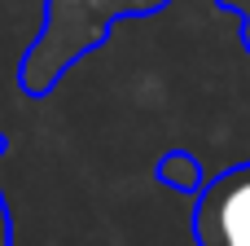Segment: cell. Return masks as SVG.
<instances>
[{
  "label": "cell",
  "instance_id": "1",
  "mask_svg": "<svg viewBox=\"0 0 250 246\" xmlns=\"http://www.w3.org/2000/svg\"><path fill=\"white\" fill-rule=\"evenodd\" d=\"M171 0H44L40 35L18 62V88L26 97H48L75 62L105 44L110 26L123 18H149Z\"/></svg>",
  "mask_w": 250,
  "mask_h": 246
},
{
  "label": "cell",
  "instance_id": "3",
  "mask_svg": "<svg viewBox=\"0 0 250 246\" xmlns=\"http://www.w3.org/2000/svg\"><path fill=\"white\" fill-rule=\"evenodd\" d=\"M154 176H158V185L180 189V194H198V189L207 185V172H202V163H198L189 150H167V154L158 158Z\"/></svg>",
  "mask_w": 250,
  "mask_h": 246
},
{
  "label": "cell",
  "instance_id": "4",
  "mask_svg": "<svg viewBox=\"0 0 250 246\" xmlns=\"http://www.w3.org/2000/svg\"><path fill=\"white\" fill-rule=\"evenodd\" d=\"M215 4L237 18V26H242V48L250 53V0H215Z\"/></svg>",
  "mask_w": 250,
  "mask_h": 246
},
{
  "label": "cell",
  "instance_id": "5",
  "mask_svg": "<svg viewBox=\"0 0 250 246\" xmlns=\"http://www.w3.org/2000/svg\"><path fill=\"white\" fill-rule=\"evenodd\" d=\"M9 150V136H4V128H0V154ZM0 246H13V216H9V198H4V189H0Z\"/></svg>",
  "mask_w": 250,
  "mask_h": 246
},
{
  "label": "cell",
  "instance_id": "2",
  "mask_svg": "<svg viewBox=\"0 0 250 246\" xmlns=\"http://www.w3.org/2000/svg\"><path fill=\"white\" fill-rule=\"evenodd\" d=\"M198 246H250V163L211 176L193 198Z\"/></svg>",
  "mask_w": 250,
  "mask_h": 246
}]
</instances>
